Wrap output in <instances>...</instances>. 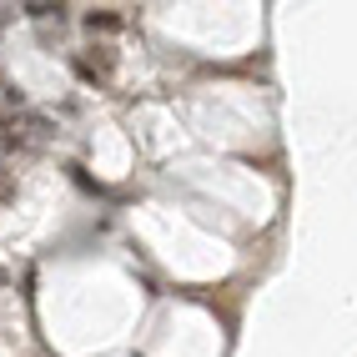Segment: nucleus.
<instances>
[{"mask_svg": "<svg viewBox=\"0 0 357 357\" xmlns=\"http://www.w3.org/2000/svg\"><path fill=\"white\" fill-rule=\"evenodd\" d=\"M76 70H81V81H106L111 76V51L106 45H91L86 56H76Z\"/></svg>", "mask_w": 357, "mask_h": 357, "instance_id": "f257e3e1", "label": "nucleus"}, {"mask_svg": "<svg viewBox=\"0 0 357 357\" xmlns=\"http://www.w3.org/2000/svg\"><path fill=\"white\" fill-rule=\"evenodd\" d=\"M121 26H126V15H116V10H91L86 15V31L91 36H116Z\"/></svg>", "mask_w": 357, "mask_h": 357, "instance_id": "f03ea898", "label": "nucleus"}, {"mask_svg": "<svg viewBox=\"0 0 357 357\" xmlns=\"http://www.w3.org/2000/svg\"><path fill=\"white\" fill-rule=\"evenodd\" d=\"M20 10H26L31 20H56V26L66 20V6H45V0H36V6H20Z\"/></svg>", "mask_w": 357, "mask_h": 357, "instance_id": "7ed1b4c3", "label": "nucleus"}, {"mask_svg": "<svg viewBox=\"0 0 357 357\" xmlns=\"http://www.w3.org/2000/svg\"><path fill=\"white\" fill-rule=\"evenodd\" d=\"M10 197H15V181H10L6 166H0V202H10Z\"/></svg>", "mask_w": 357, "mask_h": 357, "instance_id": "20e7f679", "label": "nucleus"}, {"mask_svg": "<svg viewBox=\"0 0 357 357\" xmlns=\"http://www.w3.org/2000/svg\"><path fill=\"white\" fill-rule=\"evenodd\" d=\"M6 20H10V6H0V31H6Z\"/></svg>", "mask_w": 357, "mask_h": 357, "instance_id": "39448f33", "label": "nucleus"}]
</instances>
